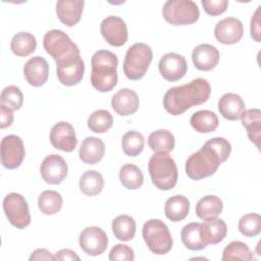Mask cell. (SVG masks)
Wrapping results in <instances>:
<instances>
[{
  "label": "cell",
  "mask_w": 261,
  "mask_h": 261,
  "mask_svg": "<svg viewBox=\"0 0 261 261\" xmlns=\"http://www.w3.org/2000/svg\"><path fill=\"white\" fill-rule=\"evenodd\" d=\"M1 164L7 169L19 167L24 159L25 150L22 139L16 135L5 136L1 140Z\"/></svg>",
  "instance_id": "obj_10"
},
{
  "label": "cell",
  "mask_w": 261,
  "mask_h": 261,
  "mask_svg": "<svg viewBox=\"0 0 261 261\" xmlns=\"http://www.w3.org/2000/svg\"><path fill=\"white\" fill-rule=\"evenodd\" d=\"M201 3L205 12L212 16L222 14L228 7L227 0H202Z\"/></svg>",
  "instance_id": "obj_42"
},
{
  "label": "cell",
  "mask_w": 261,
  "mask_h": 261,
  "mask_svg": "<svg viewBox=\"0 0 261 261\" xmlns=\"http://www.w3.org/2000/svg\"><path fill=\"white\" fill-rule=\"evenodd\" d=\"M223 209V203L217 196L207 195L201 198L196 205V214L202 220L216 218Z\"/></svg>",
  "instance_id": "obj_26"
},
{
  "label": "cell",
  "mask_w": 261,
  "mask_h": 261,
  "mask_svg": "<svg viewBox=\"0 0 261 261\" xmlns=\"http://www.w3.org/2000/svg\"><path fill=\"white\" fill-rule=\"evenodd\" d=\"M13 122V113L12 109L7 107L6 105L2 104L0 105V128L8 127Z\"/></svg>",
  "instance_id": "obj_43"
},
{
  "label": "cell",
  "mask_w": 261,
  "mask_h": 261,
  "mask_svg": "<svg viewBox=\"0 0 261 261\" xmlns=\"http://www.w3.org/2000/svg\"><path fill=\"white\" fill-rule=\"evenodd\" d=\"M142 236L149 250L156 255H165L172 248V237L167 225L160 219L147 220L143 225Z\"/></svg>",
  "instance_id": "obj_7"
},
{
  "label": "cell",
  "mask_w": 261,
  "mask_h": 261,
  "mask_svg": "<svg viewBox=\"0 0 261 261\" xmlns=\"http://www.w3.org/2000/svg\"><path fill=\"white\" fill-rule=\"evenodd\" d=\"M37 47V40L34 35L28 32L15 34L10 42V49L16 56L25 57L32 54Z\"/></svg>",
  "instance_id": "obj_30"
},
{
  "label": "cell",
  "mask_w": 261,
  "mask_h": 261,
  "mask_svg": "<svg viewBox=\"0 0 261 261\" xmlns=\"http://www.w3.org/2000/svg\"><path fill=\"white\" fill-rule=\"evenodd\" d=\"M181 242L191 251H200L208 246L205 238L203 224L191 222L184 226L181 230Z\"/></svg>",
  "instance_id": "obj_23"
},
{
  "label": "cell",
  "mask_w": 261,
  "mask_h": 261,
  "mask_svg": "<svg viewBox=\"0 0 261 261\" xmlns=\"http://www.w3.org/2000/svg\"><path fill=\"white\" fill-rule=\"evenodd\" d=\"M145 139L143 135L137 130L126 132L121 140L122 150L125 155L136 157L140 155L144 149Z\"/></svg>",
  "instance_id": "obj_36"
},
{
  "label": "cell",
  "mask_w": 261,
  "mask_h": 261,
  "mask_svg": "<svg viewBox=\"0 0 261 261\" xmlns=\"http://www.w3.org/2000/svg\"><path fill=\"white\" fill-rule=\"evenodd\" d=\"M108 258L110 261H115V260L133 261L135 259V254L133 249L129 246L124 244H117L111 249Z\"/></svg>",
  "instance_id": "obj_41"
},
{
  "label": "cell",
  "mask_w": 261,
  "mask_h": 261,
  "mask_svg": "<svg viewBox=\"0 0 261 261\" xmlns=\"http://www.w3.org/2000/svg\"><path fill=\"white\" fill-rule=\"evenodd\" d=\"M117 56L108 50H99L91 58V84L99 92H109L117 84Z\"/></svg>",
  "instance_id": "obj_3"
},
{
  "label": "cell",
  "mask_w": 261,
  "mask_h": 261,
  "mask_svg": "<svg viewBox=\"0 0 261 261\" xmlns=\"http://www.w3.org/2000/svg\"><path fill=\"white\" fill-rule=\"evenodd\" d=\"M211 87L206 79L198 77L190 83L170 88L163 97V107L171 115H181L186 110L208 101Z\"/></svg>",
  "instance_id": "obj_2"
},
{
  "label": "cell",
  "mask_w": 261,
  "mask_h": 261,
  "mask_svg": "<svg viewBox=\"0 0 261 261\" xmlns=\"http://www.w3.org/2000/svg\"><path fill=\"white\" fill-rule=\"evenodd\" d=\"M187 61L178 53L169 52L164 54L158 63L160 74L169 82H175L182 79L187 72Z\"/></svg>",
  "instance_id": "obj_14"
},
{
  "label": "cell",
  "mask_w": 261,
  "mask_h": 261,
  "mask_svg": "<svg viewBox=\"0 0 261 261\" xmlns=\"http://www.w3.org/2000/svg\"><path fill=\"white\" fill-rule=\"evenodd\" d=\"M85 2L83 0H59L56 3L58 19L67 27L75 25L82 16Z\"/></svg>",
  "instance_id": "obj_21"
},
{
  "label": "cell",
  "mask_w": 261,
  "mask_h": 261,
  "mask_svg": "<svg viewBox=\"0 0 261 261\" xmlns=\"http://www.w3.org/2000/svg\"><path fill=\"white\" fill-rule=\"evenodd\" d=\"M3 210L8 221L18 229H23L31 223L28 202L18 193H9L4 197Z\"/></svg>",
  "instance_id": "obj_9"
},
{
  "label": "cell",
  "mask_w": 261,
  "mask_h": 261,
  "mask_svg": "<svg viewBox=\"0 0 261 261\" xmlns=\"http://www.w3.org/2000/svg\"><path fill=\"white\" fill-rule=\"evenodd\" d=\"M190 202L188 198L182 195H174L167 199L164 206L165 216L173 221L177 222L186 218L189 213Z\"/></svg>",
  "instance_id": "obj_27"
},
{
  "label": "cell",
  "mask_w": 261,
  "mask_h": 261,
  "mask_svg": "<svg viewBox=\"0 0 261 261\" xmlns=\"http://www.w3.org/2000/svg\"><path fill=\"white\" fill-rule=\"evenodd\" d=\"M85 72V64L81 56L56 63V74L58 81L64 86H74L79 84Z\"/></svg>",
  "instance_id": "obj_16"
},
{
  "label": "cell",
  "mask_w": 261,
  "mask_h": 261,
  "mask_svg": "<svg viewBox=\"0 0 261 261\" xmlns=\"http://www.w3.org/2000/svg\"><path fill=\"white\" fill-rule=\"evenodd\" d=\"M149 173L152 182L162 191L175 187L178 179L177 166L168 153H155L149 160Z\"/></svg>",
  "instance_id": "obj_4"
},
{
  "label": "cell",
  "mask_w": 261,
  "mask_h": 261,
  "mask_svg": "<svg viewBox=\"0 0 261 261\" xmlns=\"http://www.w3.org/2000/svg\"><path fill=\"white\" fill-rule=\"evenodd\" d=\"M40 172L42 178L51 185L62 182L68 172L66 161L57 154H51L45 157L41 163Z\"/></svg>",
  "instance_id": "obj_13"
},
{
  "label": "cell",
  "mask_w": 261,
  "mask_h": 261,
  "mask_svg": "<svg viewBox=\"0 0 261 261\" xmlns=\"http://www.w3.org/2000/svg\"><path fill=\"white\" fill-rule=\"evenodd\" d=\"M119 179L121 184L128 190H137L141 188L144 176L141 169L132 163L124 164L119 170Z\"/></svg>",
  "instance_id": "obj_35"
},
{
  "label": "cell",
  "mask_w": 261,
  "mask_h": 261,
  "mask_svg": "<svg viewBox=\"0 0 261 261\" xmlns=\"http://www.w3.org/2000/svg\"><path fill=\"white\" fill-rule=\"evenodd\" d=\"M45 51L50 54L56 63L80 56V50L69 36L61 30L52 29L48 31L43 39Z\"/></svg>",
  "instance_id": "obj_5"
},
{
  "label": "cell",
  "mask_w": 261,
  "mask_h": 261,
  "mask_svg": "<svg viewBox=\"0 0 261 261\" xmlns=\"http://www.w3.org/2000/svg\"><path fill=\"white\" fill-rule=\"evenodd\" d=\"M62 197L54 190L43 191L38 198V207L46 215H53L60 211L62 207Z\"/></svg>",
  "instance_id": "obj_33"
},
{
  "label": "cell",
  "mask_w": 261,
  "mask_h": 261,
  "mask_svg": "<svg viewBox=\"0 0 261 261\" xmlns=\"http://www.w3.org/2000/svg\"><path fill=\"white\" fill-rule=\"evenodd\" d=\"M202 224L208 245L218 244L226 237L227 226L222 219L216 217L210 220H205Z\"/></svg>",
  "instance_id": "obj_34"
},
{
  "label": "cell",
  "mask_w": 261,
  "mask_h": 261,
  "mask_svg": "<svg viewBox=\"0 0 261 261\" xmlns=\"http://www.w3.org/2000/svg\"><path fill=\"white\" fill-rule=\"evenodd\" d=\"M230 153L231 145L226 139L212 138L186 160V173L193 180L206 178L217 171L219 165L229 157Z\"/></svg>",
  "instance_id": "obj_1"
},
{
  "label": "cell",
  "mask_w": 261,
  "mask_h": 261,
  "mask_svg": "<svg viewBox=\"0 0 261 261\" xmlns=\"http://www.w3.org/2000/svg\"><path fill=\"white\" fill-rule=\"evenodd\" d=\"M105 153V146L97 137H87L83 140L79 149V157L86 164H96L102 160Z\"/></svg>",
  "instance_id": "obj_22"
},
{
  "label": "cell",
  "mask_w": 261,
  "mask_h": 261,
  "mask_svg": "<svg viewBox=\"0 0 261 261\" xmlns=\"http://www.w3.org/2000/svg\"><path fill=\"white\" fill-rule=\"evenodd\" d=\"M191 126L198 133L206 134L214 132L219 124L217 115L210 110H199L190 118Z\"/></svg>",
  "instance_id": "obj_28"
},
{
  "label": "cell",
  "mask_w": 261,
  "mask_h": 261,
  "mask_svg": "<svg viewBox=\"0 0 261 261\" xmlns=\"http://www.w3.org/2000/svg\"><path fill=\"white\" fill-rule=\"evenodd\" d=\"M139 104L140 101L137 93L128 88L120 89L111 98V107L121 116L135 113L139 108Z\"/></svg>",
  "instance_id": "obj_19"
},
{
  "label": "cell",
  "mask_w": 261,
  "mask_h": 261,
  "mask_svg": "<svg viewBox=\"0 0 261 261\" xmlns=\"http://www.w3.org/2000/svg\"><path fill=\"white\" fill-rule=\"evenodd\" d=\"M244 33L243 23L236 17H226L218 21L214 28L216 40L224 45L238 43Z\"/></svg>",
  "instance_id": "obj_17"
},
{
  "label": "cell",
  "mask_w": 261,
  "mask_h": 261,
  "mask_svg": "<svg viewBox=\"0 0 261 261\" xmlns=\"http://www.w3.org/2000/svg\"><path fill=\"white\" fill-rule=\"evenodd\" d=\"M221 259L223 261H230V260L251 261L253 259V255L251 250L245 243L241 241H232L224 248Z\"/></svg>",
  "instance_id": "obj_37"
},
{
  "label": "cell",
  "mask_w": 261,
  "mask_h": 261,
  "mask_svg": "<svg viewBox=\"0 0 261 261\" xmlns=\"http://www.w3.org/2000/svg\"><path fill=\"white\" fill-rule=\"evenodd\" d=\"M111 227L114 237L120 241H129L136 233V221L126 214L116 216L112 220Z\"/></svg>",
  "instance_id": "obj_32"
},
{
  "label": "cell",
  "mask_w": 261,
  "mask_h": 261,
  "mask_svg": "<svg viewBox=\"0 0 261 261\" xmlns=\"http://www.w3.org/2000/svg\"><path fill=\"white\" fill-rule=\"evenodd\" d=\"M148 145L155 153H169L174 149V136L167 129H157L150 134Z\"/></svg>",
  "instance_id": "obj_29"
},
{
  "label": "cell",
  "mask_w": 261,
  "mask_h": 261,
  "mask_svg": "<svg viewBox=\"0 0 261 261\" xmlns=\"http://www.w3.org/2000/svg\"><path fill=\"white\" fill-rule=\"evenodd\" d=\"M27 82L33 87L43 86L49 77V64L47 60L41 56L30 58L23 68Z\"/></svg>",
  "instance_id": "obj_18"
},
{
  "label": "cell",
  "mask_w": 261,
  "mask_h": 261,
  "mask_svg": "<svg viewBox=\"0 0 261 261\" xmlns=\"http://www.w3.org/2000/svg\"><path fill=\"white\" fill-rule=\"evenodd\" d=\"M219 58L218 50L210 44H201L194 48L192 52L193 63L195 67L201 71L213 69L218 64Z\"/></svg>",
  "instance_id": "obj_20"
},
{
  "label": "cell",
  "mask_w": 261,
  "mask_h": 261,
  "mask_svg": "<svg viewBox=\"0 0 261 261\" xmlns=\"http://www.w3.org/2000/svg\"><path fill=\"white\" fill-rule=\"evenodd\" d=\"M54 260H80V257L76 255V253L70 249H61L54 255Z\"/></svg>",
  "instance_id": "obj_45"
},
{
  "label": "cell",
  "mask_w": 261,
  "mask_h": 261,
  "mask_svg": "<svg viewBox=\"0 0 261 261\" xmlns=\"http://www.w3.org/2000/svg\"><path fill=\"white\" fill-rule=\"evenodd\" d=\"M0 100L2 104L6 105L12 110H18L23 104V94L18 87L10 85L2 90Z\"/></svg>",
  "instance_id": "obj_40"
},
{
  "label": "cell",
  "mask_w": 261,
  "mask_h": 261,
  "mask_svg": "<svg viewBox=\"0 0 261 261\" xmlns=\"http://www.w3.org/2000/svg\"><path fill=\"white\" fill-rule=\"evenodd\" d=\"M79 245L87 255L99 256L105 252L108 245V238L100 227L90 226L80 233Z\"/></svg>",
  "instance_id": "obj_11"
},
{
  "label": "cell",
  "mask_w": 261,
  "mask_h": 261,
  "mask_svg": "<svg viewBox=\"0 0 261 261\" xmlns=\"http://www.w3.org/2000/svg\"><path fill=\"white\" fill-rule=\"evenodd\" d=\"M79 188L82 193L87 196H96L100 194L104 188V178L100 172L96 170H88L81 176Z\"/></svg>",
  "instance_id": "obj_31"
},
{
  "label": "cell",
  "mask_w": 261,
  "mask_h": 261,
  "mask_svg": "<svg viewBox=\"0 0 261 261\" xmlns=\"http://www.w3.org/2000/svg\"><path fill=\"white\" fill-rule=\"evenodd\" d=\"M260 6L256 9L254 15L251 18V37L256 41L260 42Z\"/></svg>",
  "instance_id": "obj_44"
},
{
  "label": "cell",
  "mask_w": 261,
  "mask_h": 261,
  "mask_svg": "<svg viewBox=\"0 0 261 261\" xmlns=\"http://www.w3.org/2000/svg\"><path fill=\"white\" fill-rule=\"evenodd\" d=\"M30 261L32 260H54V256L46 249H37L30 256Z\"/></svg>",
  "instance_id": "obj_46"
},
{
  "label": "cell",
  "mask_w": 261,
  "mask_h": 261,
  "mask_svg": "<svg viewBox=\"0 0 261 261\" xmlns=\"http://www.w3.org/2000/svg\"><path fill=\"white\" fill-rule=\"evenodd\" d=\"M162 15L169 24L189 25L199 19L200 11L192 0H169L163 4Z\"/></svg>",
  "instance_id": "obj_8"
},
{
  "label": "cell",
  "mask_w": 261,
  "mask_h": 261,
  "mask_svg": "<svg viewBox=\"0 0 261 261\" xmlns=\"http://www.w3.org/2000/svg\"><path fill=\"white\" fill-rule=\"evenodd\" d=\"M245 110V102L234 93L224 94L218 101V111L227 120H238Z\"/></svg>",
  "instance_id": "obj_24"
},
{
  "label": "cell",
  "mask_w": 261,
  "mask_h": 261,
  "mask_svg": "<svg viewBox=\"0 0 261 261\" xmlns=\"http://www.w3.org/2000/svg\"><path fill=\"white\" fill-rule=\"evenodd\" d=\"M153 59L151 47L145 43H135L126 51L123 60V72L129 80L142 79Z\"/></svg>",
  "instance_id": "obj_6"
},
{
  "label": "cell",
  "mask_w": 261,
  "mask_h": 261,
  "mask_svg": "<svg viewBox=\"0 0 261 261\" xmlns=\"http://www.w3.org/2000/svg\"><path fill=\"white\" fill-rule=\"evenodd\" d=\"M239 231L245 237H256L261 231V216L258 213H248L241 217L238 223Z\"/></svg>",
  "instance_id": "obj_39"
},
{
  "label": "cell",
  "mask_w": 261,
  "mask_h": 261,
  "mask_svg": "<svg viewBox=\"0 0 261 261\" xmlns=\"http://www.w3.org/2000/svg\"><path fill=\"white\" fill-rule=\"evenodd\" d=\"M100 30L104 40L114 47L123 46L128 39L126 23L122 18L115 15H110L104 18Z\"/></svg>",
  "instance_id": "obj_12"
},
{
  "label": "cell",
  "mask_w": 261,
  "mask_h": 261,
  "mask_svg": "<svg viewBox=\"0 0 261 261\" xmlns=\"http://www.w3.org/2000/svg\"><path fill=\"white\" fill-rule=\"evenodd\" d=\"M243 126L247 129L248 137L252 143L259 147L261 134V111L258 108H251L244 110L241 114Z\"/></svg>",
  "instance_id": "obj_25"
},
{
  "label": "cell",
  "mask_w": 261,
  "mask_h": 261,
  "mask_svg": "<svg viewBox=\"0 0 261 261\" xmlns=\"http://www.w3.org/2000/svg\"><path fill=\"white\" fill-rule=\"evenodd\" d=\"M50 142L57 150L68 153L72 152L77 145L73 126L66 121L57 122L50 130Z\"/></svg>",
  "instance_id": "obj_15"
},
{
  "label": "cell",
  "mask_w": 261,
  "mask_h": 261,
  "mask_svg": "<svg viewBox=\"0 0 261 261\" xmlns=\"http://www.w3.org/2000/svg\"><path fill=\"white\" fill-rule=\"evenodd\" d=\"M87 124L90 130L101 134L112 126L113 117L109 111L105 109H98L89 116Z\"/></svg>",
  "instance_id": "obj_38"
}]
</instances>
